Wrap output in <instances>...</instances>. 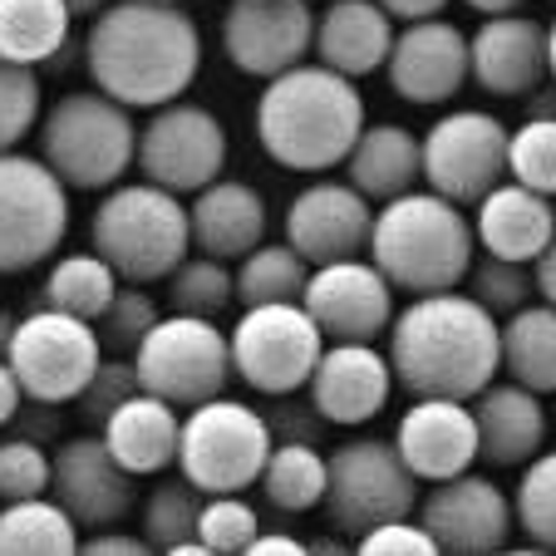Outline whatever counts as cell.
<instances>
[{"instance_id":"681fc988","label":"cell","mask_w":556,"mask_h":556,"mask_svg":"<svg viewBox=\"0 0 556 556\" xmlns=\"http://www.w3.org/2000/svg\"><path fill=\"white\" fill-rule=\"evenodd\" d=\"M79 552H85V556H148L153 546H148L143 532H124V527H99V532H85V536H79Z\"/></svg>"},{"instance_id":"d4e9b609","label":"cell","mask_w":556,"mask_h":556,"mask_svg":"<svg viewBox=\"0 0 556 556\" xmlns=\"http://www.w3.org/2000/svg\"><path fill=\"white\" fill-rule=\"evenodd\" d=\"M394 25L400 21L379 0H326V11L315 15V60L350 79H365L384 70L394 35H400Z\"/></svg>"},{"instance_id":"5b68a950","label":"cell","mask_w":556,"mask_h":556,"mask_svg":"<svg viewBox=\"0 0 556 556\" xmlns=\"http://www.w3.org/2000/svg\"><path fill=\"white\" fill-rule=\"evenodd\" d=\"M89 247L118 271V281L157 286L192 252L188 202L157 182H114L89 217Z\"/></svg>"},{"instance_id":"9a60e30c","label":"cell","mask_w":556,"mask_h":556,"mask_svg":"<svg viewBox=\"0 0 556 556\" xmlns=\"http://www.w3.org/2000/svg\"><path fill=\"white\" fill-rule=\"evenodd\" d=\"M50 497L79 532L124 527L138 513V478L109 453L104 433H74L50 448Z\"/></svg>"},{"instance_id":"b9f144b4","label":"cell","mask_w":556,"mask_h":556,"mask_svg":"<svg viewBox=\"0 0 556 556\" xmlns=\"http://www.w3.org/2000/svg\"><path fill=\"white\" fill-rule=\"evenodd\" d=\"M256 532H262V517L242 493H207L198 517V536L207 542L212 556H242Z\"/></svg>"},{"instance_id":"11a10c76","label":"cell","mask_w":556,"mask_h":556,"mask_svg":"<svg viewBox=\"0 0 556 556\" xmlns=\"http://www.w3.org/2000/svg\"><path fill=\"white\" fill-rule=\"evenodd\" d=\"M468 11H478V15H517L527 5V0H463Z\"/></svg>"},{"instance_id":"bcb514c9","label":"cell","mask_w":556,"mask_h":556,"mask_svg":"<svg viewBox=\"0 0 556 556\" xmlns=\"http://www.w3.org/2000/svg\"><path fill=\"white\" fill-rule=\"evenodd\" d=\"M355 552L359 556H439L443 546L433 542V532L414 513V517H394V522L369 527L365 536H355Z\"/></svg>"},{"instance_id":"30bf717a","label":"cell","mask_w":556,"mask_h":556,"mask_svg":"<svg viewBox=\"0 0 556 556\" xmlns=\"http://www.w3.org/2000/svg\"><path fill=\"white\" fill-rule=\"evenodd\" d=\"M70 231V188L40 153H0V276L54 262Z\"/></svg>"},{"instance_id":"83f0119b","label":"cell","mask_w":556,"mask_h":556,"mask_svg":"<svg viewBox=\"0 0 556 556\" xmlns=\"http://www.w3.org/2000/svg\"><path fill=\"white\" fill-rule=\"evenodd\" d=\"M104 443L134 478H157L178 468V439H182V409L138 389L128 404H118L104 419Z\"/></svg>"},{"instance_id":"ba28073f","label":"cell","mask_w":556,"mask_h":556,"mask_svg":"<svg viewBox=\"0 0 556 556\" xmlns=\"http://www.w3.org/2000/svg\"><path fill=\"white\" fill-rule=\"evenodd\" d=\"M134 369L138 384L157 400L178 404L182 414L198 404L227 394L231 375V340L217 320L207 315H163L153 330L143 336V345L134 350Z\"/></svg>"},{"instance_id":"5bb4252c","label":"cell","mask_w":556,"mask_h":556,"mask_svg":"<svg viewBox=\"0 0 556 556\" xmlns=\"http://www.w3.org/2000/svg\"><path fill=\"white\" fill-rule=\"evenodd\" d=\"M507 138L513 128L483 109H458L424 134V182L458 207H478L507 178Z\"/></svg>"},{"instance_id":"2e32d148","label":"cell","mask_w":556,"mask_h":556,"mask_svg":"<svg viewBox=\"0 0 556 556\" xmlns=\"http://www.w3.org/2000/svg\"><path fill=\"white\" fill-rule=\"evenodd\" d=\"M315 50V11L311 0H227L222 11V54L237 74L276 79L305 64Z\"/></svg>"},{"instance_id":"60d3db41","label":"cell","mask_w":556,"mask_h":556,"mask_svg":"<svg viewBox=\"0 0 556 556\" xmlns=\"http://www.w3.org/2000/svg\"><path fill=\"white\" fill-rule=\"evenodd\" d=\"M513 513H517V527L536 546H556V448L522 463V483L513 493Z\"/></svg>"},{"instance_id":"4fadbf2b","label":"cell","mask_w":556,"mask_h":556,"mask_svg":"<svg viewBox=\"0 0 556 556\" xmlns=\"http://www.w3.org/2000/svg\"><path fill=\"white\" fill-rule=\"evenodd\" d=\"M134 168L157 188L192 198L207 182H217L227 168V128L207 104H192V99L157 104L138 124Z\"/></svg>"},{"instance_id":"816d5d0a","label":"cell","mask_w":556,"mask_h":556,"mask_svg":"<svg viewBox=\"0 0 556 556\" xmlns=\"http://www.w3.org/2000/svg\"><path fill=\"white\" fill-rule=\"evenodd\" d=\"M25 404V389H21V379H15V369H11V359H0V429L15 419V409Z\"/></svg>"},{"instance_id":"7c38bea8","label":"cell","mask_w":556,"mask_h":556,"mask_svg":"<svg viewBox=\"0 0 556 556\" xmlns=\"http://www.w3.org/2000/svg\"><path fill=\"white\" fill-rule=\"evenodd\" d=\"M15 379L30 400L45 404H74L85 394L89 375L104 359L94 320H79L70 311H50V305H30V315H21L15 340L5 350Z\"/></svg>"},{"instance_id":"f5cc1de1","label":"cell","mask_w":556,"mask_h":556,"mask_svg":"<svg viewBox=\"0 0 556 556\" xmlns=\"http://www.w3.org/2000/svg\"><path fill=\"white\" fill-rule=\"evenodd\" d=\"M379 5H384L389 15H394V21H429V15H443V5H448V0H379Z\"/></svg>"},{"instance_id":"6da1fadb","label":"cell","mask_w":556,"mask_h":556,"mask_svg":"<svg viewBox=\"0 0 556 556\" xmlns=\"http://www.w3.org/2000/svg\"><path fill=\"white\" fill-rule=\"evenodd\" d=\"M79 54L94 89L138 114L192 89L202 70V30L188 5L173 0H109L89 21Z\"/></svg>"},{"instance_id":"94428289","label":"cell","mask_w":556,"mask_h":556,"mask_svg":"<svg viewBox=\"0 0 556 556\" xmlns=\"http://www.w3.org/2000/svg\"><path fill=\"white\" fill-rule=\"evenodd\" d=\"M320 5H326V0H320Z\"/></svg>"},{"instance_id":"e575fe53","label":"cell","mask_w":556,"mask_h":556,"mask_svg":"<svg viewBox=\"0 0 556 556\" xmlns=\"http://www.w3.org/2000/svg\"><path fill=\"white\" fill-rule=\"evenodd\" d=\"M311 281V262L291 242H262L237 262V305L301 301Z\"/></svg>"},{"instance_id":"d6986e66","label":"cell","mask_w":556,"mask_h":556,"mask_svg":"<svg viewBox=\"0 0 556 556\" xmlns=\"http://www.w3.org/2000/svg\"><path fill=\"white\" fill-rule=\"evenodd\" d=\"M384 79L404 104H448L463 85L472 79V54H468V35L443 15L429 21H409L394 35V50L384 60Z\"/></svg>"},{"instance_id":"8fae6325","label":"cell","mask_w":556,"mask_h":556,"mask_svg":"<svg viewBox=\"0 0 556 556\" xmlns=\"http://www.w3.org/2000/svg\"><path fill=\"white\" fill-rule=\"evenodd\" d=\"M231 375L252 394H295L311 384L315 359L326 350V330L301 301H271V305H242L231 326Z\"/></svg>"},{"instance_id":"ac0fdd59","label":"cell","mask_w":556,"mask_h":556,"mask_svg":"<svg viewBox=\"0 0 556 556\" xmlns=\"http://www.w3.org/2000/svg\"><path fill=\"white\" fill-rule=\"evenodd\" d=\"M301 305L315 315L326 340H379L389 336V320L400 311L389 276L365 256L311 266Z\"/></svg>"},{"instance_id":"836d02e7","label":"cell","mask_w":556,"mask_h":556,"mask_svg":"<svg viewBox=\"0 0 556 556\" xmlns=\"http://www.w3.org/2000/svg\"><path fill=\"white\" fill-rule=\"evenodd\" d=\"M326 478H330V463L320 453V443H276L256 488L266 493L271 513L305 517L326 503Z\"/></svg>"},{"instance_id":"d590c367","label":"cell","mask_w":556,"mask_h":556,"mask_svg":"<svg viewBox=\"0 0 556 556\" xmlns=\"http://www.w3.org/2000/svg\"><path fill=\"white\" fill-rule=\"evenodd\" d=\"M202 503H207V493L198 483H188L182 472L178 478H157L148 488V497H138V532L148 536L153 552H168V546L198 536Z\"/></svg>"},{"instance_id":"8992f818","label":"cell","mask_w":556,"mask_h":556,"mask_svg":"<svg viewBox=\"0 0 556 556\" xmlns=\"http://www.w3.org/2000/svg\"><path fill=\"white\" fill-rule=\"evenodd\" d=\"M35 153L60 173L70 192H109L138 157L134 109L109 99L104 89L60 94L40 114Z\"/></svg>"},{"instance_id":"e0dca14e","label":"cell","mask_w":556,"mask_h":556,"mask_svg":"<svg viewBox=\"0 0 556 556\" xmlns=\"http://www.w3.org/2000/svg\"><path fill=\"white\" fill-rule=\"evenodd\" d=\"M419 522L433 532V542L453 556H488L507 552L513 542V497L478 472H458L429 488V497H419Z\"/></svg>"},{"instance_id":"f1b7e54d","label":"cell","mask_w":556,"mask_h":556,"mask_svg":"<svg viewBox=\"0 0 556 556\" xmlns=\"http://www.w3.org/2000/svg\"><path fill=\"white\" fill-rule=\"evenodd\" d=\"M424 178V138L404 124H365L345 157V182L369 202H389L419 188Z\"/></svg>"},{"instance_id":"7402d4cb","label":"cell","mask_w":556,"mask_h":556,"mask_svg":"<svg viewBox=\"0 0 556 556\" xmlns=\"http://www.w3.org/2000/svg\"><path fill=\"white\" fill-rule=\"evenodd\" d=\"M472 85H483L493 99H522L542 79H552V45L546 25L532 15H483V25L468 35Z\"/></svg>"},{"instance_id":"277c9868","label":"cell","mask_w":556,"mask_h":556,"mask_svg":"<svg viewBox=\"0 0 556 556\" xmlns=\"http://www.w3.org/2000/svg\"><path fill=\"white\" fill-rule=\"evenodd\" d=\"M369 262L404 295L453 291L468 281L472 262H478V231H472L468 212L443 192L409 188L379 202L375 231H369Z\"/></svg>"},{"instance_id":"ee69618b","label":"cell","mask_w":556,"mask_h":556,"mask_svg":"<svg viewBox=\"0 0 556 556\" xmlns=\"http://www.w3.org/2000/svg\"><path fill=\"white\" fill-rule=\"evenodd\" d=\"M50 493V448L21 433L0 439V503Z\"/></svg>"},{"instance_id":"4dcf8cb0","label":"cell","mask_w":556,"mask_h":556,"mask_svg":"<svg viewBox=\"0 0 556 556\" xmlns=\"http://www.w3.org/2000/svg\"><path fill=\"white\" fill-rule=\"evenodd\" d=\"M70 21L64 0H0V60L45 70L74 40Z\"/></svg>"},{"instance_id":"f35d334b","label":"cell","mask_w":556,"mask_h":556,"mask_svg":"<svg viewBox=\"0 0 556 556\" xmlns=\"http://www.w3.org/2000/svg\"><path fill=\"white\" fill-rule=\"evenodd\" d=\"M157 320H163V311H157V301H153V286L124 281L114 291V301H109V311L94 320V330H99L104 355H134Z\"/></svg>"},{"instance_id":"4316f807","label":"cell","mask_w":556,"mask_h":556,"mask_svg":"<svg viewBox=\"0 0 556 556\" xmlns=\"http://www.w3.org/2000/svg\"><path fill=\"white\" fill-rule=\"evenodd\" d=\"M472 231H478V247L488 256L532 266L546 252V242L556 237V207H552V198L522 188V182H497L472 207Z\"/></svg>"},{"instance_id":"1f68e13d","label":"cell","mask_w":556,"mask_h":556,"mask_svg":"<svg viewBox=\"0 0 556 556\" xmlns=\"http://www.w3.org/2000/svg\"><path fill=\"white\" fill-rule=\"evenodd\" d=\"M118 286H124L118 271L94 247H89V252H64L50 262V271H45L30 305H50V311H70V315H79V320H99Z\"/></svg>"},{"instance_id":"f907efd6","label":"cell","mask_w":556,"mask_h":556,"mask_svg":"<svg viewBox=\"0 0 556 556\" xmlns=\"http://www.w3.org/2000/svg\"><path fill=\"white\" fill-rule=\"evenodd\" d=\"M242 556H305V542L295 532H271V527H262Z\"/></svg>"},{"instance_id":"f546056e","label":"cell","mask_w":556,"mask_h":556,"mask_svg":"<svg viewBox=\"0 0 556 556\" xmlns=\"http://www.w3.org/2000/svg\"><path fill=\"white\" fill-rule=\"evenodd\" d=\"M503 369L507 379L536 389V394H556V305L527 301L522 311L503 315Z\"/></svg>"},{"instance_id":"680465c9","label":"cell","mask_w":556,"mask_h":556,"mask_svg":"<svg viewBox=\"0 0 556 556\" xmlns=\"http://www.w3.org/2000/svg\"><path fill=\"white\" fill-rule=\"evenodd\" d=\"M546 45H552V79H556V21L546 25Z\"/></svg>"},{"instance_id":"484cf974","label":"cell","mask_w":556,"mask_h":556,"mask_svg":"<svg viewBox=\"0 0 556 556\" xmlns=\"http://www.w3.org/2000/svg\"><path fill=\"white\" fill-rule=\"evenodd\" d=\"M192 247L222 262H242L266 242V198L242 178H217L188 198Z\"/></svg>"},{"instance_id":"603a6c76","label":"cell","mask_w":556,"mask_h":556,"mask_svg":"<svg viewBox=\"0 0 556 556\" xmlns=\"http://www.w3.org/2000/svg\"><path fill=\"white\" fill-rule=\"evenodd\" d=\"M394 448L419 483H443L478 463L472 400H414L394 429Z\"/></svg>"},{"instance_id":"6f0895ef","label":"cell","mask_w":556,"mask_h":556,"mask_svg":"<svg viewBox=\"0 0 556 556\" xmlns=\"http://www.w3.org/2000/svg\"><path fill=\"white\" fill-rule=\"evenodd\" d=\"M64 5H70V15H74V21H94V15L104 11L109 0H64Z\"/></svg>"},{"instance_id":"52a82bcc","label":"cell","mask_w":556,"mask_h":556,"mask_svg":"<svg viewBox=\"0 0 556 556\" xmlns=\"http://www.w3.org/2000/svg\"><path fill=\"white\" fill-rule=\"evenodd\" d=\"M276 439L262 409L247 400H217L182 414L178 439V472L202 493H247L262 483V468L271 458Z\"/></svg>"},{"instance_id":"74e56055","label":"cell","mask_w":556,"mask_h":556,"mask_svg":"<svg viewBox=\"0 0 556 556\" xmlns=\"http://www.w3.org/2000/svg\"><path fill=\"white\" fill-rule=\"evenodd\" d=\"M507 178L522 188L556 198V118L536 114L507 138Z\"/></svg>"},{"instance_id":"44dd1931","label":"cell","mask_w":556,"mask_h":556,"mask_svg":"<svg viewBox=\"0 0 556 556\" xmlns=\"http://www.w3.org/2000/svg\"><path fill=\"white\" fill-rule=\"evenodd\" d=\"M369 231H375V202L350 182H311L286 207V242L311 266L365 256Z\"/></svg>"},{"instance_id":"7dc6e473","label":"cell","mask_w":556,"mask_h":556,"mask_svg":"<svg viewBox=\"0 0 556 556\" xmlns=\"http://www.w3.org/2000/svg\"><path fill=\"white\" fill-rule=\"evenodd\" d=\"M266 424H271V439L276 443H320L326 439V414L311 404V394L305 389H295V394H271V404H266Z\"/></svg>"},{"instance_id":"c3c4849f","label":"cell","mask_w":556,"mask_h":556,"mask_svg":"<svg viewBox=\"0 0 556 556\" xmlns=\"http://www.w3.org/2000/svg\"><path fill=\"white\" fill-rule=\"evenodd\" d=\"M60 409L64 404H45V400H30V394H25V404L15 409V419L0 433H21V439H35V443H45V448H54V443H60V429H64Z\"/></svg>"},{"instance_id":"d6a6232c","label":"cell","mask_w":556,"mask_h":556,"mask_svg":"<svg viewBox=\"0 0 556 556\" xmlns=\"http://www.w3.org/2000/svg\"><path fill=\"white\" fill-rule=\"evenodd\" d=\"M79 527L50 493L0 503V556H74Z\"/></svg>"},{"instance_id":"7a4b0ae2","label":"cell","mask_w":556,"mask_h":556,"mask_svg":"<svg viewBox=\"0 0 556 556\" xmlns=\"http://www.w3.org/2000/svg\"><path fill=\"white\" fill-rule=\"evenodd\" d=\"M384 355L414 400H478L503 369V320L458 286L414 295L389 320Z\"/></svg>"},{"instance_id":"7bdbcfd3","label":"cell","mask_w":556,"mask_h":556,"mask_svg":"<svg viewBox=\"0 0 556 556\" xmlns=\"http://www.w3.org/2000/svg\"><path fill=\"white\" fill-rule=\"evenodd\" d=\"M468 291L503 320V315L522 311V305L532 301L536 276L527 271V262H503V256L483 252V262H472V271H468Z\"/></svg>"},{"instance_id":"ab89813d","label":"cell","mask_w":556,"mask_h":556,"mask_svg":"<svg viewBox=\"0 0 556 556\" xmlns=\"http://www.w3.org/2000/svg\"><path fill=\"white\" fill-rule=\"evenodd\" d=\"M40 114H45L40 74L30 64L0 60V153L21 148L40 128Z\"/></svg>"},{"instance_id":"ffe728a7","label":"cell","mask_w":556,"mask_h":556,"mask_svg":"<svg viewBox=\"0 0 556 556\" xmlns=\"http://www.w3.org/2000/svg\"><path fill=\"white\" fill-rule=\"evenodd\" d=\"M394 384H400L394 365H389L384 350H375V340H326L305 394H311L315 409L326 414V424L359 429V424L384 414Z\"/></svg>"},{"instance_id":"8d00e7d4","label":"cell","mask_w":556,"mask_h":556,"mask_svg":"<svg viewBox=\"0 0 556 556\" xmlns=\"http://www.w3.org/2000/svg\"><path fill=\"white\" fill-rule=\"evenodd\" d=\"M231 305H237V271H231V262H222V256L188 252L178 271L168 276V311L217 320Z\"/></svg>"},{"instance_id":"db71d44e","label":"cell","mask_w":556,"mask_h":556,"mask_svg":"<svg viewBox=\"0 0 556 556\" xmlns=\"http://www.w3.org/2000/svg\"><path fill=\"white\" fill-rule=\"evenodd\" d=\"M532 276H536V295L556 305V237L546 242V252L532 262Z\"/></svg>"},{"instance_id":"f6af8a7d","label":"cell","mask_w":556,"mask_h":556,"mask_svg":"<svg viewBox=\"0 0 556 556\" xmlns=\"http://www.w3.org/2000/svg\"><path fill=\"white\" fill-rule=\"evenodd\" d=\"M138 369H134V355H104L99 359V369L89 375L85 394H79V414H85L89 429H104V419L118 409V404H128L138 394Z\"/></svg>"},{"instance_id":"9c48e42d","label":"cell","mask_w":556,"mask_h":556,"mask_svg":"<svg viewBox=\"0 0 556 556\" xmlns=\"http://www.w3.org/2000/svg\"><path fill=\"white\" fill-rule=\"evenodd\" d=\"M326 517L345 542L365 536L369 527L419 513V478L400 458L394 439H345L326 453Z\"/></svg>"},{"instance_id":"91938a15","label":"cell","mask_w":556,"mask_h":556,"mask_svg":"<svg viewBox=\"0 0 556 556\" xmlns=\"http://www.w3.org/2000/svg\"><path fill=\"white\" fill-rule=\"evenodd\" d=\"M173 5H188V0H173Z\"/></svg>"},{"instance_id":"cb8c5ba5","label":"cell","mask_w":556,"mask_h":556,"mask_svg":"<svg viewBox=\"0 0 556 556\" xmlns=\"http://www.w3.org/2000/svg\"><path fill=\"white\" fill-rule=\"evenodd\" d=\"M472 414H478V458L493 463V468H522L542 453L546 443V404L536 389L517 384H488L478 400H472Z\"/></svg>"},{"instance_id":"3957f363","label":"cell","mask_w":556,"mask_h":556,"mask_svg":"<svg viewBox=\"0 0 556 556\" xmlns=\"http://www.w3.org/2000/svg\"><path fill=\"white\" fill-rule=\"evenodd\" d=\"M359 134H365L359 79L320 60L276 74L256 94V143L286 173L345 168Z\"/></svg>"},{"instance_id":"9f6ffc18","label":"cell","mask_w":556,"mask_h":556,"mask_svg":"<svg viewBox=\"0 0 556 556\" xmlns=\"http://www.w3.org/2000/svg\"><path fill=\"white\" fill-rule=\"evenodd\" d=\"M15 326H21V315H11V311H5V305H0V359H5V350H11Z\"/></svg>"}]
</instances>
